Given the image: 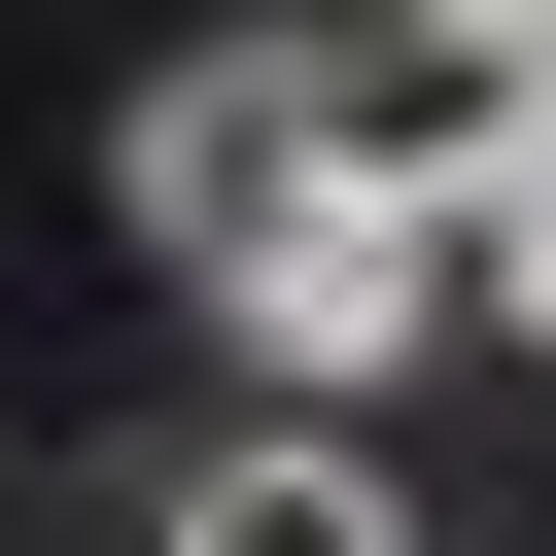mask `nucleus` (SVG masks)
<instances>
[{
  "instance_id": "obj_1",
  "label": "nucleus",
  "mask_w": 556,
  "mask_h": 556,
  "mask_svg": "<svg viewBox=\"0 0 556 556\" xmlns=\"http://www.w3.org/2000/svg\"><path fill=\"white\" fill-rule=\"evenodd\" d=\"M208 313L278 348V417H348L382 348H452V313H486V243H452V174H417V139H348V174H313V208H278Z\"/></svg>"
},
{
  "instance_id": "obj_2",
  "label": "nucleus",
  "mask_w": 556,
  "mask_h": 556,
  "mask_svg": "<svg viewBox=\"0 0 556 556\" xmlns=\"http://www.w3.org/2000/svg\"><path fill=\"white\" fill-rule=\"evenodd\" d=\"M313 174H348V70H139V243L174 278H243Z\"/></svg>"
},
{
  "instance_id": "obj_3",
  "label": "nucleus",
  "mask_w": 556,
  "mask_h": 556,
  "mask_svg": "<svg viewBox=\"0 0 556 556\" xmlns=\"http://www.w3.org/2000/svg\"><path fill=\"white\" fill-rule=\"evenodd\" d=\"M139 556H417V521H382V452H313V417H278V452H174V521H139Z\"/></svg>"
},
{
  "instance_id": "obj_4",
  "label": "nucleus",
  "mask_w": 556,
  "mask_h": 556,
  "mask_svg": "<svg viewBox=\"0 0 556 556\" xmlns=\"http://www.w3.org/2000/svg\"><path fill=\"white\" fill-rule=\"evenodd\" d=\"M452 243H486V313L556 348V139H521V174H452Z\"/></svg>"
},
{
  "instance_id": "obj_5",
  "label": "nucleus",
  "mask_w": 556,
  "mask_h": 556,
  "mask_svg": "<svg viewBox=\"0 0 556 556\" xmlns=\"http://www.w3.org/2000/svg\"><path fill=\"white\" fill-rule=\"evenodd\" d=\"M417 35H452V0H417Z\"/></svg>"
}]
</instances>
